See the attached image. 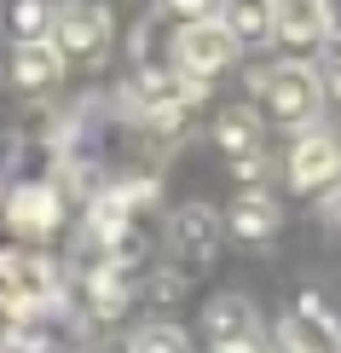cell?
<instances>
[{"instance_id":"6da1fadb","label":"cell","mask_w":341,"mask_h":353,"mask_svg":"<svg viewBox=\"0 0 341 353\" xmlns=\"http://www.w3.org/2000/svg\"><path fill=\"white\" fill-rule=\"evenodd\" d=\"M255 93H260V116L272 128H313L318 122V99H324V87L313 76V64H295V58H284V64H272L266 76L255 81Z\"/></svg>"},{"instance_id":"7a4b0ae2","label":"cell","mask_w":341,"mask_h":353,"mask_svg":"<svg viewBox=\"0 0 341 353\" xmlns=\"http://www.w3.org/2000/svg\"><path fill=\"white\" fill-rule=\"evenodd\" d=\"M52 47L64 64H105L110 52V12L99 0H70L52 18Z\"/></svg>"},{"instance_id":"3957f363","label":"cell","mask_w":341,"mask_h":353,"mask_svg":"<svg viewBox=\"0 0 341 353\" xmlns=\"http://www.w3.org/2000/svg\"><path fill=\"white\" fill-rule=\"evenodd\" d=\"M231 58H237V41L220 29V18L214 23H180V29H174V70H180L191 87L226 76Z\"/></svg>"},{"instance_id":"277c9868","label":"cell","mask_w":341,"mask_h":353,"mask_svg":"<svg viewBox=\"0 0 341 353\" xmlns=\"http://www.w3.org/2000/svg\"><path fill=\"white\" fill-rule=\"evenodd\" d=\"M203 330H209V347L214 353H266L260 313L243 296H214L209 313H203Z\"/></svg>"},{"instance_id":"5b68a950","label":"cell","mask_w":341,"mask_h":353,"mask_svg":"<svg viewBox=\"0 0 341 353\" xmlns=\"http://www.w3.org/2000/svg\"><path fill=\"white\" fill-rule=\"evenodd\" d=\"M278 353H341V330L318 296H301L278 319Z\"/></svg>"},{"instance_id":"8992f818","label":"cell","mask_w":341,"mask_h":353,"mask_svg":"<svg viewBox=\"0 0 341 353\" xmlns=\"http://www.w3.org/2000/svg\"><path fill=\"white\" fill-rule=\"evenodd\" d=\"M289 185L295 191H330L341 185V139L335 134H301L289 145Z\"/></svg>"},{"instance_id":"52a82bcc","label":"cell","mask_w":341,"mask_h":353,"mask_svg":"<svg viewBox=\"0 0 341 353\" xmlns=\"http://www.w3.org/2000/svg\"><path fill=\"white\" fill-rule=\"evenodd\" d=\"M168 243H174V261H180L185 272H203V267L214 261V243H220V220H214V209L185 203V209L168 220Z\"/></svg>"},{"instance_id":"ba28073f","label":"cell","mask_w":341,"mask_h":353,"mask_svg":"<svg viewBox=\"0 0 341 353\" xmlns=\"http://www.w3.org/2000/svg\"><path fill=\"white\" fill-rule=\"evenodd\" d=\"M6 81L18 99H47L58 81H64V58H58L52 41H29V47H12L6 58Z\"/></svg>"},{"instance_id":"9c48e42d","label":"cell","mask_w":341,"mask_h":353,"mask_svg":"<svg viewBox=\"0 0 341 353\" xmlns=\"http://www.w3.org/2000/svg\"><path fill=\"white\" fill-rule=\"evenodd\" d=\"M220 29L243 47H272L278 41V0H226L220 6Z\"/></svg>"},{"instance_id":"30bf717a","label":"cell","mask_w":341,"mask_h":353,"mask_svg":"<svg viewBox=\"0 0 341 353\" xmlns=\"http://www.w3.org/2000/svg\"><path fill=\"white\" fill-rule=\"evenodd\" d=\"M0 214L12 220L18 238H47V232L58 226V191H52V185H18Z\"/></svg>"},{"instance_id":"8fae6325","label":"cell","mask_w":341,"mask_h":353,"mask_svg":"<svg viewBox=\"0 0 341 353\" xmlns=\"http://www.w3.org/2000/svg\"><path fill=\"white\" fill-rule=\"evenodd\" d=\"M324 35H330V12L324 6H301V0H278V41L295 52V64H301L313 47H324Z\"/></svg>"},{"instance_id":"7c38bea8","label":"cell","mask_w":341,"mask_h":353,"mask_svg":"<svg viewBox=\"0 0 341 353\" xmlns=\"http://www.w3.org/2000/svg\"><path fill=\"white\" fill-rule=\"evenodd\" d=\"M214 145L231 157L237 168H255V163H260V116H255V110H220Z\"/></svg>"},{"instance_id":"4fadbf2b","label":"cell","mask_w":341,"mask_h":353,"mask_svg":"<svg viewBox=\"0 0 341 353\" xmlns=\"http://www.w3.org/2000/svg\"><path fill=\"white\" fill-rule=\"evenodd\" d=\"M52 18H58L52 0H6V6H0V23H6V35L18 41V47L52 41Z\"/></svg>"},{"instance_id":"5bb4252c","label":"cell","mask_w":341,"mask_h":353,"mask_svg":"<svg viewBox=\"0 0 341 353\" xmlns=\"http://www.w3.org/2000/svg\"><path fill=\"white\" fill-rule=\"evenodd\" d=\"M226 226H231V232H237L243 243H266V238L278 232V203L266 197V191H243V197L231 203Z\"/></svg>"},{"instance_id":"9a60e30c","label":"cell","mask_w":341,"mask_h":353,"mask_svg":"<svg viewBox=\"0 0 341 353\" xmlns=\"http://www.w3.org/2000/svg\"><path fill=\"white\" fill-rule=\"evenodd\" d=\"M127 353H191V342L180 325H145V330H133Z\"/></svg>"},{"instance_id":"2e32d148","label":"cell","mask_w":341,"mask_h":353,"mask_svg":"<svg viewBox=\"0 0 341 353\" xmlns=\"http://www.w3.org/2000/svg\"><path fill=\"white\" fill-rule=\"evenodd\" d=\"M220 6H226V0H162V12H168L174 23H214Z\"/></svg>"},{"instance_id":"e0dca14e","label":"cell","mask_w":341,"mask_h":353,"mask_svg":"<svg viewBox=\"0 0 341 353\" xmlns=\"http://www.w3.org/2000/svg\"><path fill=\"white\" fill-rule=\"evenodd\" d=\"M324 220H330V232L341 238V185H330V191H324Z\"/></svg>"},{"instance_id":"ac0fdd59","label":"cell","mask_w":341,"mask_h":353,"mask_svg":"<svg viewBox=\"0 0 341 353\" xmlns=\"http://www.w3.org/2000/svg\"><path fill=\"white\" fill-rule=\"evenodd\" d=\"M324 93H330L335 105H341V58H335V64H330V76H324Z\"/></svg>"},{"instance_id":"d6986e66","label":"cell","mask_w":341,"mask_h":353,"mask_svg":"<svg viewBox=\"0 0 341 353\" xmlns=\"http://www.w3.org/2000/svg\"><path fill=\"white\" fill-rule=\"evenodd\" d=\"M301 6H324V0H301Z\"/></svg>"},{"instance_id":"ffe728a7","label":"cell","mask_w":341,"mask_h":353,"mask_svg":"<svg viewBox=\"0 0 341 353\" xmlns=\"http://www.w3.org/2000/svg\"><path fill=\"white\" fill-rule=\"evenodd\" d=\"M0 209H6V197H0Z\"/></svg>"}]
</instances>
